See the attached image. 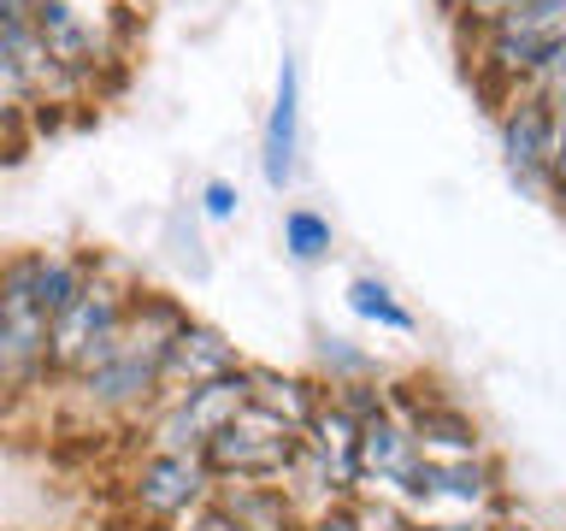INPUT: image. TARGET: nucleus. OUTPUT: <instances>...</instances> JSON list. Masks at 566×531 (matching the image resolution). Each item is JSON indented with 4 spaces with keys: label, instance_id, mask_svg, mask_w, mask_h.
<instances>
[{
    "label": "nucleus",
    "instance_id": "1",
    "mask_svg": "<svg viewBox=\"0 0 566 531\" xmlns=\"http://www.w3.org/2000/svg\"><path fill=\"white\" fill-rule=\"evenodd\" d=\"M189 319V308L177 295L159 290H136L124 325L106 336V348L88 361L77 378H65V402L77 407L83 419L101 425H136L148 419V407L159 402V361H166L171 331Z\"/></svg>",
    "mask_w": 566,
    "mask_h": 531
},
{
    "label": "nucleus",
    "instance_id": "2",
    "mask_svg": "<svg viewBox=\"0 0 566 531\" xmlns=\"http://www.w3.org/2000/svg\"><path fill=\"white\" fill-rule=\"evenodd\" d=\"M460 48H467V77L484 106H502L507 95H520V83L548 53L566 48V0H520Z\"/></svg>",
    "mask_w": 566,
    "mask_h": 531
},
{
    "label": "nucleus",
    "instance_id": "3",
    "mask_svg": "<svg viewBox=\"0 0 566 531\" xmlns=\"http://www.w3.org/2000/svg\"><path fill=\"white\" fill-rule=\"evenodd\" d=\"M142 283L124 272V260L113 254H88V272L83 283L65 295V308L48 319V384H65L95 361L106 348V336L124 325L130 313V295Z\"/></svg>",
    "mask_w": 566,
    "mask_h": 531
},
{
    "label": "nucleus",
    "instance_id": "4",
    "mask_svg": "<svg viewBox=\"0 0 566 531\" xmlns=\"http://www.w3.org/2000/svg\"><path fill=\"white\" fill-rule=\"evenodd\" d=\"M130 35H136L130 12H95V7H77V0H35V42L95 101L106 88H118L124 60H130Z\"/></svg>",
    "mask_w": 566,
    "mask_h": 531
},
{
    "label": "nucleus",
    "instance_id": "5",
    "mask_svg": "<svg viewBox=\"0 0 566 531\" xmlns=\"http://www.w3.org/2000/svg\"><path fill=\"white\" fill-rule=\"evenodd\" d=\"M35 248L0 260V402L35 396L48 384V313L35 308Z\"/></svg>",
    "mask_w": 566,
    "mask_h": 531
},
{
    "label": "nucleus",
    "instance_id": "6",
    "mask_svg": "<svg viewBox=\"0 0 566 531\" xmlns=\"http://www.w3.org/2000/svg\"><path fill=\"white\" fill-rule=\"evenodd\" d=\"M495 148H502L507 177L531 201H555L560 195V106L507 95L495 106Z\"/></svg>",
    "mask_w": 566,
    "mask_h": 531
},
{
    "label": "nucleus",
    "instance_id": "7",
    "mask_svg": "<svg viewBox=\"0 0 566 531\" xmlns=\"http://www.w3.org/2000/svg\"><path fill=\"white\" fill-rule=\"evenodd\" d=\"M248 407V378L242 366L224 372L212 384H195L184 396H166L148 407V431H142V449H159V455H201L212 437L224 431Z\"/></svg>",
    "mask_w": 566,
    "mask_h": 531
},
{
    "label": "nucleus",
    "instance_id": "8",
    "mask_svg": "<svg viewBox=\"0 0 566 531\" xmlns=\"http://www.w3.org/2000/svg\"><path fill=\"white\" fill-rule=\"evenodd\" d=\"M301 431H290L283 419L242 407L219 437L201 449V467L212 472V485H277L283 467L295 460Z\"/></svg>",
    "mask_w": 566,
    "mask_h": 531
},
{
    "label": "nucleus",
    "instance_id": "9",
    "mask_svg": "<svg viewBox=\"0 0 566 531\" xmlns=\"http://www.w3.org/2000/svg\"><path fill=\"white\" fill-rule=\"evenodd\" d=\"M502 508V472L490 455L472 460H424L413 496H407V520H478Z\"/></svg>",
    "mask_w": 566,
    "mask_h": 531
},
{
    "label": "nucleus",
    "instance_id": "10",
    "mask_svg": "<svg viewBox=\"0 0 566 531\" xmlns=\"http://www.w3.org/2000/svg\"><path fill=\"white\" fill-rule=\"evenodd\" d=\"M124 496L142 520H159V525H177L189 508H201L212 496V472L201 467V455H159V449H142V460L124 478Z\"/></svg>",
    "mask_w": 566,
    "mask_h": 531
},
{
    "label": "nucleus",
    "instance_id": "11",
    "mask_svg": "<svg viewBox=\"0 0 566 531\" xmlns=\"http://www.w3.org/2000/svg\"><path fill=\"white\" fill-rule=\"evenodd\" d=\"M354 460H360V490L389 496V502H401V508H407V496H413L419 472H424V455H419L413 431H407V419L389 414V407L360 419V449H354Z\"/></svg>",
    "mask_w": 566,
    "mask_h": 531
},
{
    "label": "nucleus",
    "instance_id": "12",
    "mask_svg": "<svg viewBox=\"0 0 566 531\" xmlns=\"http://www.w3.org/2000/svg\"><path fill=\"white\" fill-rule=\"evenodd\" d=\"M237 366H242L237 343H230L219 325H207V319L189 313L184 325L171 331L166 361H159V402H166V396H184V389H195V384L224 378V372H237Z\"/></svg>",
    "mask_w": 566,
    "mask_h": 531
},
{
    "label": "nucleus",
    "instance_id": "13",
    "mask_svg": "<svg viewBox=\"0 0 566 531\" xmlns=\"http://www.w3.org/2000/svg\"><path fill=\"white\" fill-rule=\"evenodd\" d=\"M295 171H301V60L283 53L272 106H265V131H260V177L272 195H283L295 184Z\"/></svg>",
    "mask_w": 566,
    "mask_h": 531
},
{
    "label": "nucleus",
    "instance_id": "14",
    "mask_svg": "<svg viewBox=\"0 0 566 531\" xmlns=\"http://www.w3.org/2000/svg\"><path fill=\"white\" fill-rule=\"evenodd\" d=\"M242 378H248V407H260V414L283 419L290 431H301V425L318 414V402H325V384L307 378V372H283V366L242 361Z\"/></svg>",
    "mask_w": 566,
    "mask_h": 531
},
{
    "label": "nucleus",
    "instance_id": "15",
    "mask_svg": "<svg viewBox=\"0 0 566 531\" xmlns=\"http://www.w3.org/2000/svg\"><path fill=\"white\" fill-rule=\"evenodd\" d=\"M224 513H237L248 531H295V513L277 485H212Z\"/></svg>",
    "mask_w": 566,
    "mask_h": 531
},
{
    "label": "nucleus",
    "instance_id": "16",
    "mask_svg": "<svg viewBox=\"0 0 566 531\" xmlns=\"http://www.w3.org/2000/svg\"><path fill=\"white\" fill-rule=\"evenodd\" d=\"M348 313L354 319H366V325H378V331H396V336H413L419 331V319L396 301V290H389L384 278H371V272H360V278H348Z\"/></svg>",
    "mask_w": 566,
    "mask_h": 531
},
{
    "label": "nucleus",
    "instance_id": "17",
    "mask_svg": "<svg viewBox=\"0 0 566 531\" xmlns=\"http://www.w3.org/2000/svg\"><path fill=\"white\" fill-rule=\"evenodd\" d=\"M331 248H336V230L318 207H290L283 212V254H290L295 266L331 260Z\"/></svg>",
    "mask_w": 566,
    "mask_h": 531
},
{
    "label": "nucleus",
    "instance_id": "18",
    "mask_svg": "<svg viewBox=\"0 0 566 531\" xmlns=\"http://www.w3.org/2000/svg\"><path fill=\"white\" fill-rule=\"evenodd\" d=\"M360 378H378V354H366L348 336H318V384L336 389V384H360Z\"/></svg>",
    "mask_w": 566,
    "mask_h": 531
},
{
    "label": "nucleus",
    "instance_id": "19",
    "mask_svg": "<svg viewBox=\"0 0 566 531\" xmlns=\"http://www.w3.org/2000/svg\"><path fill=\"white\" fill-rule=\"evenodd\" d=\"M507 7H520V0H449V7H442V18H449L454 35L467 42V35H478L490 18H502Z\"/></svg>",
    "mask_w": 566,
    "mask_h": 531
},
{
    "label": "nucleus",
    "instance_id": "20",
    "mask_svg": "<svg viewBox=\"0 0 566 531\" xmlns=\"http://www.w3.org/2000/svg\"><path fill=\"white\" fill-rule=\"evenodd\" d=\"M237 212H242V189L230 184V177H207V184H201V219L230 225Z\"/></svg>",
    "mask_w": 566,
    "mask_h": 531
},
{
    "label": "nucleus",
    "instance_id": "21",
    "mask_svg": "<svg viewBox=\"0 0 566 531\" xmlns=\"http://www.w3.org/2000/svg\"><path fill=\"white\" fill-rule=\"evenodd\" d=\"M171 531H248V525L237 520V513H224V508H219V496H207V502H201V508H189Z\"/></svg>",
    "mask_w": 566,
    "mask_h": 531
},
{
    "label": "nucleus",
    "instance_id": "22",
    "mask_svg": "<svg viewBox=\"0 0 566 531\" xmlns=\"http://www.w3.org/2000/svg\"><path fill=\"white\" fill-rule=\"evenodd\" d=\"M295 531H360V525H354L348 502H336V508H325V513H313V520H301Z\"/></svg>",
    "mask_w": 566,
    "mask_h": 531
},
{
    "label": "nucleus",
    "instance_id": "23",
    "mask_svg": "<svg viewBox=\"0 0 566 531\" xmlns=\"http://www.w3.org/2000/svg\"><path fill=\"white\" fill-rule=\"evenodd\" d=\"M478 531H543V525L537 520H520V513H490Z\"/></svg>",
    "mask_w": 566,
    "mask_h": 531
},
{
    "label": "nucleus",
    "instance_id": "24",
    "mask_svg": "<svg viewBox=\"0 0 566 531\" xmlns=\"http://www.w3.org/2000/svg\"><path fill=\"white\" fill-rule=\"evenodd\" d=\"M407 531H478V520H407Z\"/></svg>",
    "mask_w": 566,
    "mask_h": 531
},
{
    "label": "nucleus",
    "instance_id": "25",
    "mask_svg": "<svg viewBox=\"0 0 566 531\" xmlns=\"http://www.w3.org/2000/svg\"><path fill=\"white\" fill-rule=\"evenodd\" d=\"M77 7H95V12H136V0H77Z\"/></svg>",
    "mask_w": 566,
    "mask_h": 531
},
{
    "label": "nucleus",
    "instance_id": "26",
    "mask_svg": "<svg viewBox=\"0 0 566 531\" xmlns=\"http://www.w3.org/2000/svg\"><path fill=\"white\" fill-rule=\"evenodd\" d=\"M437 7H449V0H437Z\"/></svg>",
    "mask_w": 566,
    "mask_h": 531
}]
</instances>
